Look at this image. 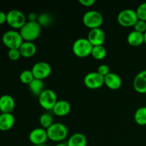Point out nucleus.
<instances>
[{
    "instance_id": "f257e3e1",
    "label": "nucleus",
    "mask_w": 146,
    "mask_h": 146,
    "mask_svg": "<svg viewBox=\"0 0 146 146\" xmlns=\"http://www.w3.org/2000/svg\"><path fill=\"white\" fill-rule=\"evenodd\" d=\"M24 41H33L37 39L41 34V26L37 21H27L19 29Z\"/></svg>"
},
{
    "instance_id": "f03ea898",
    "label": "nucleus",
    "mask_w": 146,
    "mask_h": 146,
    "mask_svg": "<svg viewBox=\"0 0 146 146\" xmlns=\"http://www.w3.org/2000/svg\"><path fill=\"white\" fill-rule=\"evenodd\" d=\"M46 132L48 139L54 142H61L68 136V130L64 124L55 123L46 130Z\"/></svg>"
},
{
    "instance_id": "7ed1b4c3",
    "label": "nucleus",
    "mask_w": 146,
    "mask_h": 146,
    "mask_svg": "<svg viewBox=\"0 0 146 146\" xmlns=\"http://www.w3.org/2000/svg\"><path fill=\"white\" fill-rule=\"evenodd\" d=\"M93 45L88 38H80L76 40L72 46L73 53L79 58H86L91 54Z\"/></svg>"
},
{
    "instance_id": "20e7f679",
    "label": "nucleus",
    "mask_w": 146,
    "mask_h": 146,
    "mask_svg": "<svg viewBox=\"0 0 146 146\" xmlns=\"http://www.w3.org/2000/svg\"><path fill=\"white\" fill-rule=\"evenodd\" d=\"M2 42L9 49H14L19 48L24 42V40L19 31L16 30H9L3 34Z\"/></svg>"
},
{
    "instance_id": "39448f33",
    "label": "nucleus",
    "mask_w": 146,
    "mask_h": 146,
    "mask_svg": "<svg viewBox=\"0 0 146 146\" xmlns=\"http://www.w3.org/2000/svg\"><path fill=\"white\" fill-rule=\"evenodd\" d=\"M103 22L104 17L102 14L98 11L91 10L86 12L83 16V23L90 29L100 28Z\"/></svg>"
},
{
    "instance_id": "423d86ee",
    "label": "nucleus",
    "mask_w": 146,
    "mask_h": 146,
    "mask_svg": "<svg viewBox=\"0 0 146 146\" xmlns=\"http://www.w3.org/2000/svg\"><path fill=\"white\" fill-rule=\"evenodd\" d=\"M7 23L16 29H20L27 23V17L22 11L11 9L7 13Z\"/></svg>"
},
{
    "instance_id": "0eeeda50",
    "label": "nucleus",
    "mask_w": 146,
    "mask_h": 146,
    "mask_svg": "<svg viewBox=\"0 0 146 146\" xmlns=\"http://www.w3.org/2000/svg\"><path fill=\"white\" fill-rule=\"evenodd\" d=\"M138 20L136 11L131 9H125L119 12L117 17L118 23L124 27H133Z\"/></svg>"
},
{
    "instance_id": "6e6552de",
    "label": "nucleus",
    "mask_w": 146,
    "mask_h": 146,
    "mask_svg": "<svg viewBox=\"0 0 146 146\" xmlns=\"http://www.w3.org/2000/svg\"><path fill=\"white\" fill-rule=\"evenodd\" d=\"M57 101L56 94L51 89H45L38 96L40 106L48 111L53 109Z\"/></svg>"
},
{
    "instance_id": "1a4fd4ad",
    "label": "nucleus",
    "mask_w": 146,
    "mask_h": 146,
    "mask_svg": "<svg viewBox=\"0 0 146 146\" xmlns=\"http://www.w3.org/2000/svg\"><path fill=\"white\" fill-rule=\"evenodd\" d=\"M31 71L34 78L43 80L49 76L51 73V67L45 61H39L33 66Z\"/></svg>"
},
{
    "instance_id": "9d476101",
    "label": "nucleus",
    "mask_w": 146,
    "mask_h": 146,
    "mask_svg": "<svg viewBox=\"0 0 146 146\" xmlns=\"http://www.w3.org/2000/svg\"><path fill=\"white\" fill-rule=\"evenodd\" d=\"M84 84L90 89H97L104 84V76L98 72H91L85 76L84 79Z\"/></svg>"
},
{
    "instance_id": "9b49d317",
    "label": "nucleus",
    "mask_w": 146,
    "mask_h": 146,
    "mask_svg": "<svg viewBox=\"0 0 146 146\" xmlns=\"http://www.w3.org/2000/svg\"><path fill=\"white\" fill-rule=\"evenodd\" d=\"M30 142L34 145L45 144L48 138L46 130L43 128H36L33 129L29 135Z\"/></svg>"
},
{
    "instance_id": "f8f14e48",
    "label": "nucleus",
    "mask_w": 146,
    "mask_h": 146,
    "mask_svg": "<svg viewBox=\"0 0 146 146\" xmlns=\"http://www.w3.org/2000/svg\"><path fill=\"white\" fill-rule=\"evenodd\" d=\"M87 38L93 46H103L106 39L105 33L101 28L90 29Z\"/></svg>"
},
{
    "instance_id": "ddd939ff",
    "label": "nucleus",
    "mask_w": 146,
    "mask_h": 146,
    "mask_svg": "<svg viewBox=\"0 0 146 146\" xmlns=\"http://www.w3.org/2000/svg\"><path fill=\"white\" fill-rule=\"evenodd\" d=\"M15 108V101L10 95L0 96V111L2 113H11Z\"/></svg>"
},
{
    "instance_id": "4468645a",
    "label": "nucleus",
    "mask_w": 146,
    "mask_h": 146,
    "mask_svg": "<svg viewBox=\"0 0 146 146\" xmlns=\"http://www.w3.org/2000/svg\"><path fill=\"white\" fill-rule=\"evenodd\" d=\"M133 88L139 94H146V70L138 73L133 80Z\"/></svg>"
},
{
    "instance_id": "2eb2a0df",
    "label": "nucleus",
    "mask_w": 146,
    "mask_h": 146,
    "mask_svg": "<svg viewBox=\"0 0 146 146\" xmlns=\"http://www.w3.org/2000/svg\"><path fill=\"white\" fill-rule=\"evenodd\" d=\"M104 84L110 89L117 90L121 88L122 80L118 74L110 72L108 75L104 76Z\"/></svg>"
},
{
    "instance_id": "dca6fc26",
    "label": "nucleus",
    "mask_w": 146,
    "mask_h": 146,
    "mask_svg": "<svg viewBox=\"0 0 146 146\" xmlns=\"http://www.w3.org/2000/svg\"><path fill=\"white\" fill-rule=\"evenodd\" d=\"M53 112L57 116H65L69 113L71 111V105L65 100L58 101L52 109Z\"/></svg>"
},
{
    "instance_id": "f3484780",
    "label": "nucleus",
    "mask_w": 146,
    "mask_h": 146,
    "mask_svg": "<svg viewBox=\"0 0 146 146\" xmlns=\"http://www.w3.org/2000/svg\"><path fill=\"white\" fill-rule=\"evenodd\" d=\"M21 56L24 58H31L36 53V46L31 41H24L19 48Z\"/></svg>"
},
{
    "instance_id": "a211bd4d",
    "label": "nucleus",
    "mask_w": 146,
    "mask_h": 146,
    "mask_svg": "<svg viewBox=\"0 0 146 146\" xmlns=\"http://www.w3.org/2000/svg\"><path fill=\"white\" fill-rule=\"evenodd\" d=\"M15 118L11 113L0 114V131H7L14 125Z\"/></svg>"
},
{
    "instance_id": "6ab92c4d",
    "label": "nucleus",
    "mask_w": 146,
    "mask_h": 146,
    "mask_svg": "<svg viewBox=\"0 0 146 146\" xmlns=\"http://www.w3.org/2000/svg\"><path fill=\"white\" fill-rule=\"evenodd\" d=\"M127 41L131 46H139L144 43V34L136 31H133L128 34Z\"/></svg>"
},
{
    "instance_id": "aec40b11",
    "label": "nucleus",
    "mask_w": 146,
    "mask_h": 146,
    "mask_svg": "<svg viewBox=\"0 0 146 146\" xmlns=\"http://www.w3.org/2000/svg\"><path fill=\"white\" fill-rule=\"evenodd\" d=\"M67 145L68 146H86L87 139L84 134L76 133L68 138Z\"/></svg>"
},
{
    "instance_id": "412c9836",
    "label": "nucleus",
    "mask_w": 146,
    "mask_h": 146,
    "mask_svg": "<svg viewBox=\"0 0 146 146\" xmlns=\"http://www.w3.org/2000/svg\"><path fill=\"white\" fill-rule=\"evenodd\" d=\"M29 88L30 91L36 96H39L40 94L45 90L44 89V83L43 80L37 79V78H34L29 84Z\"/></svg>"
},
{
    "instance_id": "4be33fe9",
    "label": "nucleus",
    "mask_w": 146,
    "mask_h": 146,
    "mask_svg": "<svg viewBox=\"0 0 146 146\" xmlns=\"http://www.w3.org/2000/svg\"><path fill=\"white\" fill-rule=\"evenodd\" d=\"M134 120L138 125H146V106L141 107L136 110L134 114Z\"/></svg>"
},
{
    "instance_id": "5701e85b",
    "label": "nucleus",
    "mask_w": 146,
    "mask_h": 146,
    "mask_svg": "<svg viewBox=\"0 0 146 146\" xmlns=\"http://www.w3.org/2000/svg\"><path fill=\"white\" fill-rule=\"evenodd\" d=\"M106 49L104 46H93L91 55L95 59L102 60L106 56Z\"/></svg>"
},
{
    "instance_id": "b1692460",
    "label": "nucleus",
    "mask_w": 146,
    "mask_h": 146,
    "mask_svg": "<svg viewBox=\"0 0 146 146\" xmlns=\"http://www.w3.org/2000/svg\"><path fill=\"white\" fill-rule=\"evenodd\" d=\"M39 123L41 125V128L47 130L54 123L53 118L49 113H44L40 116Z\"/></svg>"
},
{
    "instance_id": "393cba45",
    "label": "nucleus",
    "mask_w": 146,
    "mask_h": 146,
    "mask_svg": "<svg viewBox=\"0 0 146 146\" xmlns=\"http://www.w3.org/2000/svg\"><path fill=\"white\" fill-rule=\"evenodd\" d=\"M53 18L51 14L48 13H42L38 16L37 19V23L41 27H47L52 23Z\"/></svg>"
},
{
    "instance_id": "a878e982",
    "label": "nucleus",
    "mask_w": 146,
    "mask_h": 146,
    "mask_svg": "<svg viewBox=\"0 0 146 146\" xmlns=\"http://www.w3.org/2000/svg\"><path fill=\"white\" fill-rule=\"evenodd\" d=\"M34 79V77L31 70H24L19 75L20 81L24 84L29 85Z\"/></svg>"
},
{
    "instance_id": "bb28decb",
    "label": "nucleus",
    "mask_w": 146,
    "mask_h": 146,
    "mask_svg": "<svg viewBox=\"0 0 146 146\" xmlns=\"http://www.w3.org/2000/svg\"><path fill=\"white\" fill-rule=\"evenodd\" d=\"M135 11H136L138 19L146 21V2L140 4Z\"/></svg>"
},
{
    "instance_id": "cd10ccee",
    "label": "nucleus",
    "mask_w": 146,
    "mask_h": 146,
    "mask_svg": "<svg viewBox=\"0 0 146 146\" xmlns=\"http://www.w3.org/2000/svg\"><path fill=\"white\" fill-rule=\"evenodd\" d=\"M134 30L144 34L146 31V21L138 19L133 26Z\"/></svg>"
},
{
    "instance_id": "c85d7f7f",
    "label": "nucleus",
    "mask_w": 146,
    "mask_h": 146,
    "mask_svg": "<svg viewBox=\"0 0 146 146\" xmlns=\"http://www.w3.org/2000/svg\"><path fill=\"white\" fill-rule=\"evenodd\" d=\"M21 56L19 48H14V49H9L8 57L11 61H17L19 59Z\"/></svg>"
},
{
    "instance_id": "c756f323",
    "label": "nucleus",
    "mask_w": 146,
    "mask_h": 146,
    "mask_svg": "<svg viewBox=\"0 0 146 146\" xmlns=\"http://www.w3.org/2000/svg\"><path fill=\"white\" fill-rule=\"evenodd\" d=\"M97 72L99 74H101V76H106L108 75L110 73L109 67L107 65H106V64H101V65L98 66Z\"/></svg>"
},
{
    "instance_id": "7c9ffc66",
    "label": "nucleus",
    "mask_w": 146,
    "mask_h": 146,
    "mask_svg": "<svg viewBox=\"0 0 146 146\" xmlns=\"http://www.w3.org/2000/svg\"><path fill=\"white\" fill-rule=\"evenodd\" d=\"M78 2L84 7H89L94 5L96 3L95 0H78Z\"/></svg>"
},
{
    "instance_id": "2f4dec72",
    "label": "nucleus",
    "mask_w": 146,
    "mask_h": 146,
    "mask_svg": "<svg viewBox=\"0 0 146 146\" xmlns=\"http://www.w3.org/2000/svg\"><path fill=\"white\" fill-rule=\"evenodd\" d=\"M27 19H28V21H37L38 16H37L35 13L31 12L28 14Z\"/></svg>"
},
{
    "instance_id": "473e14b6",
    "label": "nucleus",
    "mask_w": 146,
    "mask_h": 146,
    "mask_svg": "<svg viewBox=\"0 0 146 146\" xmlns=\"http://www.w3.org/2000/svg\"><path fill=\"white\" fill-rule=\"evenodd\" d=\"M7 22V14L4 11H0V25Z\"/></svg>"
},
{
    "instance_id": "72a5a7b5",
    "label": "nucleus",
    "mask_w": 146,
    "mask_h": 146,
    "mask_svg": "<svg viewBox=\"0 0 146 146\" xmlns=\"http://www.w3.org/2000/svg\"><path fill=\"white\" fill-rule=\"evenodd\" d=\"M56 146H68V145H67V144L62 143H58L57 145H56Z\"/></svg>"
},
{
    "instance_id": "f704fd0d",
    "label": "nucleus",
    "mask_w": 146,
    "mask_h": 146,
    "mask_svg": "<svg viewBox=\"0 0 146 146\" xmlns=\"http://www.w3.org/2000/svg\"><path fill=\"white\" fill-rule=\"evenodd\" d=\"M144 43L146 44V31L144 33Z\"/></svg>"
},
{
    "instance_id": "c9c22d12",
    "label": "nucleus",
    "mask_w": 146,
    "mask_h": 146,
    "mask_svg": "<svg viewBox=\"0 0 146 146\" xmlns=\"http://www.w3.org/2000/svg\"><path fill=\"white\" fill-rule=\"evenodd\" d=\"M34 146H46L45 144H43V145H34Z\"/></svg>"
}]
</instances>
